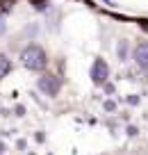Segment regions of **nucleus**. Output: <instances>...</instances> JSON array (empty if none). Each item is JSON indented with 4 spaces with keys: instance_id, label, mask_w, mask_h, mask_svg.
<instances>
[{
    "instance_id": "39448f33",
    "label": "nucleus",
    "mask_w": 148,
    "mask_h": 155,
    "mask_svg": "<svg viewBox=\"0 0 148 155\" xmlns=\"http://www.w3.org/2000/svg\"><path fill=\"white\" fill-rule=\"evenodd\" d=\"M116 57H119L121 62H128L130 59V41L128 39H119V41H116Z\"/></svg>"
},
{
    "instance_id": "423d86ee",
    "label": "nucleus",
    "mask_w": 148,
    "mask_h": 155,
    "mask_svg": "<svg viewBox=\"0 0 148 155\" xmlns=\"http://www.w3.org/2000/svg\"><path fill=\"white\" fill-rule=\"evenodd\" d=\"M9 71H12V59L7 57L5 53H0V80H2Z\"/></svg>"
},
{
    "instance_id": "ddd939ff",
    "label": "nucleus",
    "mask_w": 148,
    "mask_h": 155,
    "mask_svg": "<svg viewBox=\"0 0 148 155\" xmlns=\"http://www.w3.org/2000/svg\"><path fill=\"white\" fill-rule=\"evenodd\" d=\"M30 155H34V153H30Z\"/></svg>"
},
{
    "instance_id": "20e7f679",
    "label": "nucleus",
    "mask_w": 148,
    "mask_h": 155,
    "mask_svg": "<svg viewBox=\"0 0 148 155\" xmlns=\"http://www.w3.org/2000/svg\"><path fill=\"white\" fill-rule=\"evenodd\" d=\"M132 62L137 64L141 71H148V39L139 41L132 50Z\"/></svg>"
},
{
    "instance_id": "9b49d317",
    "label": "nucleus",
    "mask_w": 148,
    "mask_h": 155,
    "mask_svg": "<svg viewBox=\"0 0 148 155\" xmlns=\"http://www.w3.org/2000/svg\"><path fill=\"white\" fill-rule=\"evenodd\" d=\"M16 114L23 116V114H25V107H21V105H18V107H16Z\"/></svg>"
},
{
    "instance_id": "0eeeda50",
    "label": "nucleus",
    "mask_w": 148,
    "mask_h": 155,
    "mask_svg": "<svg viewBox=\"0 0 148 155\" xmlns=\"http://www.w3.org/2000/svg\"><path fill=\"white\" fill-rule=\"evenodd\" d=\"M105 110H107V112H114V110H116V103H114V101H105Z\"/></svg>"
},
{
    "instance_id": "f03ea898",
    "label": "nucleus",
    "mask_w": 148,
    "mask_h": 155,
    "mask_svg": "<svg viewBox=\"0 0 148 155\" xmlns=\"http://www.w3.org/2000/svg\"><path fill=\"white\" fill-rule=\"evenodd\" d=\"M89 78H91V82H94L96 87H103V84L110 80V64H107V59L96 57L94 64H91V68H89Z\"/></svg>"
},
{
    "instance_id": "f257e3e1",
    "label": "nucleus",
    "mask_w": 148,
    "mask_h": 155,
    "mask_svg": "<svg viewBox=\"0 0 148 155\" xmlns=\"http://www.w3.org/2000/svg\"><path fill=\"white\" fill-rule=\"evenodd\" d=\"M21 64L28 71H43L48 66V53L39 44H30L21 50Z\"/></svg>"
},
{
    "instance_id": "f8f14e48",
    "label": "nucleus",
    "mask_w": 148,
    "mask_h": 155,
    "mask_svg": "<svg viewBox=\"0 0 148 155\" xmlns=\"http://www.w3.org/2000/svg\"><path fill=\"white\" fill-rule=\"evenodd\" d=\"M2 150H5V144H2V141H0V155H2Z\"/></svg>"
},
{
    "instance_id": "7ed1b4c3",
    "label": "nucleus",
    "mask_w": 148,
    "mask_h": 155,
    "mask_svg": "<svg viewBox=\"0 0 148 155\" xmlns=\"http://www.w3.org/2000/svg\"><path fill=\"white\" fill-rule=\"evenodd\" d=\"M37 87H39L41 94L53 98V96H57L59 89H62V80H59V75H55V73H43L37 80Z\"/></svg>"
},
{
    "instance_id": "1a4fd4ad",
    "label": "nucleus",
    "mask_w": 148,
    "mask_h": 155,
    "mask_svg": "<svg viewBox=\"0 0 148 155\" xmlns=\"http://www.w3.org/2000/svg\"><path fill=\"white\" fill-rule=\"evenodd\" d=\"M103 89H105V91H107V94H112V91H114V84H110V82H105V84H103Z\"/></svg>"
},
{
    "instance_id": "6e6552de",
    "label": "nucleus",
    "mask_w": 148,
    "mask_h": 155,
    "mask_svg": "<svg viewBox=\"0 0 148 155\" xmlns=\"http://www.w3.org/2000/svg\"><path fill=\"white\" fill-rule=\"evenodd\" d=\"M5 32H7V23H5V18L0 16V37H2Z\"/></svg>"
},
{
    "instance_id": "9d476101",
    "label": "nucleus",
    "mask_w": 148,
    "mask_h": 155,
    "mask_svg": "<svg viewBox=\"0 0 148 155\" xmlns=\"http://www.w3.org/2000/svg\"><path fill=\"white\" fill-rule=\"evenodd\" d=\"M128 103H130V105H137L139 98H137V96H128Z\"/></svg>"
}]
</instances>
